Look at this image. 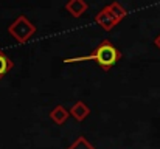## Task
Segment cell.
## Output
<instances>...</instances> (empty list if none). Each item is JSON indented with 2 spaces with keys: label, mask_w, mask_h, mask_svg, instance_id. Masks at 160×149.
<instances>
[{
  "label": "cell",
  "mask_w": 160,
  "mask_h": 149,
  "mask_svg": "<svg viewBox=\"0 0 160 149\" xmlns=\"http://www.w3.org/2000/svg\"><path fill=\"white\" fill-rule=\"evenodd\" d=\"M121 59V51L117 48L109 39L98 44V47L90 54H87V61H95L100 68L109 72L118 61Z\"/></svg>",
  "instance_id": "6da1fadb"
},
{
  "label": "cell",
  "mask_w": 160,
  "mask_h": 149,
  "mask_svg": "<svg viewBox=\"0 0 160 149\" xmlns=\"http://www.w3.org/2000/svg\"><path fill=\"white\" fill-rule=\"evenodd\" d=\"M8 33L11 34V37L19 42V44H27L36 33V25L28 20L25 16H19L9 27H8Z\"/></svg>",
  "instance_id": "7a4b0ae2"
},
{
  "label": "cell",
  "mask_w": 160,
  "mask_h": 149,
  "mask_svg": "<svg viewBox=\"0 0 160 149\" xmlns=\"http://www.w3.org/2000/svg\"><path fill=\"white\" fill-rule=\"evenodd\" d=\"M95 22H97V23L104 30V31H110V30H113V28H115V25H118V23H117V20L113 19V16L109 12L107 6H104V8L97 14Z\"/></svg>",
  "instance_id": "3957f363"
},
{
  "label": "cell",
  "mask_w": 160,
  "mask_h": 149,
  "mask_svg": "<svg viewBox=\"0 0 160 149\" xmlns=\"http://www.w3.org/2000/svg\"><path fill=\"white\" fill-rule=\"evenodd\" d=\"M68 110H70V117H73L78 123H82L90 115V107L84 101H76Z\"/></svg>",
  "instance_id": "277c9868"
},
{
  "label": "cell",
  "mask_w": 160,
  "mask_h": 149,
  "mask_svg": "<svg viewBox=\"0 0 160 149\" xmlns=\"http://www.w3.org/2000/svg\"><path fill=\"white\" fill-rule=\"evenodd\" d=\"M87 8H89V6H87L86 0H68V2L65 3L67 12H70V16L75 17V19L81 17V16L87 11Z\"/></svg>",
  "instance_id": "5b68a950"
},
{
  "label": "cell",
  "mask_w": 160,
  "mask_h": 149,
  "mask_svg": "<svg viewBox=\"0 0 160 149\" xmlns=\"http://www.w3.org/2000/svg\"><path fill=\"white\" fill-rule=\"evenodd\" d=\"M48 117H50V120L53 121L54 124H58V126H62V124H64V123L68 120V117H70V110H68V109H65L64 106L58 104L56 107H53V109L50 110Z\"/></svg>",
  "instance_id": "8992f818"
},
{
  "label": "cell",
  "mask_w": 160,
  "mask_h": 149,
  "mask_svg": "<svg viewBox=\"0 0 160 149\" xmlns=\"http://www.w3.org/2000/svg\"><path fill=\"white\" fill-rule=\"evenodd\" d=\"M107 9H109V12L113 16V19L117 20V23H120L126 16H128V11L121 6V3H118V2H112L110 5H107Z\"/></svg>",
  "instance_id": "52a82bcc"
},
{
  "label": "cell",
  "mask_w": 160,
  "mask_h": 149,
  "mask_svg": "<svg viewBox=\"0 0 160 149\" xmlns=\"http://www.w3.org/2000/svg\"><path fill=\"white\" fill-rule=\"evenodd\" d=\"M14 67V64H12V61L0 50V79H3L9 72H11V68Z\"/></svg>",
  "instance_id": "ba28073f"
},
{
  "label": "cell",
  "mask_w": 160,
  "mask_h": 149,
  "mask_svg": "<svg viewBox=\"0 0 160 149\" xmlns=\"http://www.w3.org/2000/svg\"><path fill=\"white\" fill-rule=\"evenodd\" d=\"M67 149H97V148H95V146H93L86 137L81 135V137H78V138H76V140H75V142H73Z\"/></svg>",
  "instance_id": "9c48e42d"
},
{
  "label": "cell",
  "mask_w": 160,
  "mask_h": 149,
  "mask_svg": "<svg viewBox=\"0 0 160 149\" xmlns=\"http://www.w3.org/2000/svg\"><path fill=\"white\" fill-rule=\"evenodd\" d=\"M154 45H156V47L160 50V34L157 36V37H156V39H154Z\"/></svg>",
  "instance_id": "30bf717a"
}]
</instances>
